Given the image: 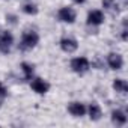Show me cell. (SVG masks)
I'll use <instances>...</instances> for the list:
<instances>
[{"label": "cell", "mask_w": 128, "mask_h": 128, "mask_svg": "<svg viewBox=\"0 0 128 128\" xmlns=\"http://www.w3.org/2000/svg\"><path fill=\"white\" fill-rule=\"evenodd\" d=\"M39 41V36L36 32H32V30H27L23 33V38H21V44H20V48L21 50H30L33 48Z\"/></svg>", "instance_id": "6da1fadb"}, {"label": "cell", "mask_w": 128, "mask_h": 128, "mask_svg": "<svg viewBox=\"0 0 128 128\" xmlns=\"http://www.w3.org/2000/svg\"><path fill=\"white\" fill-rule=\"evenodd\" d=\"M71 68H72V71H76L78 74H83L89 70V60L86 57H76L71 62Z\"/></svg>", "instance_id": "7a4b0ae2"}, {"label": "cell", "mask_w": 128, "mask_h": 128, "mask_svg": "<svg viewBox=\"0 0 128 128\" xmlns=\"http://www.w3.org/2000/svg\"><path fill=\"white\" fill-rule=\"evenodd\" d=\"M12 41H14V38H12V35L9 32H5V30L0 32V51L5 53V54H8L11 51Z\"/></svg>", "instance_id": "3957f363"}, {"label": "cell", "mask_w": 128, "mask_h": 128, "mask_svg": "<svg viewBox=\"0 0 128 128\" xmlns=\"http://www.w3.org/2000/svg\"><path fill=\"white\" fill-rule=\"evenodd\" d=\"M107 62H108V66L112 70H120L122 65H124V59L118 53H110L108 57H107Z\"/></svg>", "instance_id": "277c9868"}, {"label": "cell", "mask_w": 128, "mask_h": 128, "mask_svg": "<svg viewBox=\"0 0 128 128\" xmlns=\"http://www.w3.org/2000/svg\"><path fill=\"white\" fill-rule=\"evenodd\" d=\"M60 21H65V23H74L76 21V12L71 8H62L57 14Z\"/></svg>", "instance_id": "5b68a950"}, {"label": "cell", "mask_w": 128, "mask_h": 128, "mask_svg": "<svg viewBox=\"0 0 128 128\" xmlns=\"http://www.w3.org/2000/svg\"><path fill=\"white\" fill-rule=\"evenodd\" d=\"M77 47H78V44H77V41L72 39V38H63V39L60 41V48H62L63 51H66V53L76 51Z\"/></svg>", "instance_id": "8992f818"}, {"label": "cell", "mask_w": 128, "mask_h": 128, "mask_svg": "<svg viewBox=\"0 0 128 128\" xmlns=\"http://www.w3.org/2000/svg\"><path fill=\"white\" fill-rule=\"evenodd\" d=\"M48 88H50V84L47 82H44L42 78H35L32 82V89L38 94H45L48 90Z\"/></svg>", "instance_id": "52a82bcc"}, {"label": "cell", "mask_w": 128, "mask_h": 128, "mask_svg": "<svg viewBox=\"0 0 128 128\" xmlns=\"http://www.w3.org/2000/svg\"><path fill=\"white\" fill-rule=\"evenodd\" d=\"M104 21V15L101 11H90L89 15H88V23L89 24H94V26H98Z\"/></svg>", "instance_id": "ba28073f"}, {"label": "cell", "mask_w": 128, "mask_h": 128, "mask_svg": "<svg viewBox=\"0 0 128 128\" xmlns=\"http://www.w3.org/2000/svg\"><path fill=\"white\" fill-rule=\"evenodd\" d=\"M68 112L72 114V116H83L86 113V107L80 102H71L68 106Z\"/></svg>", "instance_id": "9c48e42d"}, {"label": "cell", "mask_w": 128, "mask_h": 128, "mask_svg": "<svg viewBox=\"0 0 128 128\" xmlns=\"http://www.w3.org/2000/svg\"><path fill=\"white\" fill-rule=\"evenodd\" d=\"M113 89H114L116 92H119V94H126V90H128V84H126L125 80L116 78V80L113 82Z\"/></svg>", "instance_id": "30bf717a"}, {"label": "cell", "mask_w": 128, "mask_h": 128, "mask_svg": "<svg viewBox=\"0 0 128 128\" xmlns=\"http://www.w3.org/2000/svg\"><path fill=\"white\" fill-rule=\"evenodd\" d=\"M102 6L107 9V11H110V12H119V5H118V2L116 0H102Z\"/></svg>", "instance_id": "8fae6325"}, {"label": "cell", "mask_w": 128, "mask_h": 128, "mask_svg": "<svg viewBox=\"0 0 128 128\" xmlns=\"http://www.w3.org/2000/svg\"><path fill=\"white\" fill-rule=\"evenodd\" d=\"M89 114H90V119L92 120H98L100 118H101V108H100V106L98 104H90L89 106Z\"/></svg>", "instance_id": "7c38bea8"}, {"label": "cell", "mask_w": 128, "mask_h": 128, "mask_svg": "<svg viewBox=\"0 0 128 128\" xmlns=\"http://www.w3.org/2000/svg\"><path fill=\"white\" fill-rule=\"evenodd\" d=\"M112 119H113V122L118 124V125H124V124L126 122V116H125L120 110H114V112L112 113Z\"/></svg>", "instance_id": "4fadbf2b"}, {"label": "cell", "mask_w": 128, "mask_h": 128, "mask_svg": "<svg viewBox=\"0 0 128 128\" xmlns=\"http://www.w3.org/2000/svg\"><path fill=\"white\" fill-rule=\"evenodd\" d=\"M21 70L24 71V77H26V80H30L32 76H33V66L24 62V63H21Z\"/></svg>", "instance_id": "5bb4252c"}, {"label": "cell", "mask_w": 128, "mask_h": 128, "mask_svg": "<svg viewBox=\"0 0 128 128\" xmlns=\"http://www.w3.org/2000/svg\"><path fill=\"white\" fill-rule=\"evenodd\" d=\"M23 11H24L26 14H29V15H35V14H38V8H36L35 5H32V3L24 5V6H23Z\"/></svg>", "instance_id": "9a60e30c"}, {"label": "cell", "mask_w": 128, "mask_h": 128, "mask_svg": "<svg viewBox=\"0 0 128 128\" xmlns=\"http://www.w3.org/2000/svg\"><path fill=\"white\" fill-rule=\"evenodd\" d=\"M5 95H6V89H5V86L2 83H0V98H3Z\"/></svg>", "instance_id": "2e32d148"}, {"label": "cell", "mask_w": 128, "mask_h": 128, "mask_svg": "<svg viewBox=\"0 0 128 128\" xmlns=\"http://www.w3.org/2000/svg\"><path fill=\"white\" fill-rule=\"evenodd\" d=\"M74 2H76V3H84L86 0H74Z\"/></svg>", "instance_id": "e0dca14e"}]
</instances>
